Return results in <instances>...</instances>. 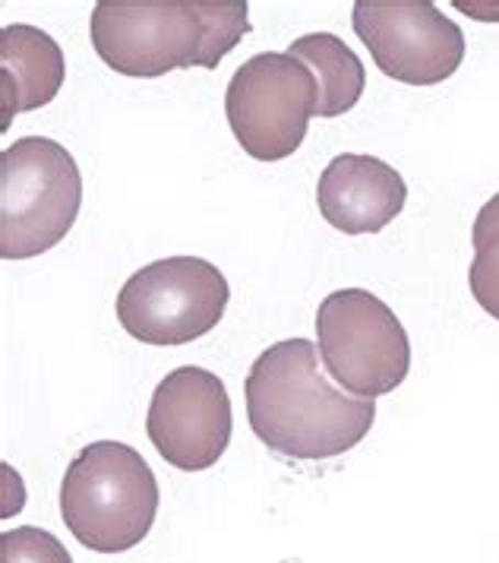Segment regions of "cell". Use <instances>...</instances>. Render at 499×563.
I'll use <instances>...</instances> for the list:
<instances>
[{
	"label": "cell",
	"instance_id": "9",
	"mask_svg": "<svg viewBox=\"0 0 499 563\" xmlns=\"http://www.w3.org/2000/svg\"><path fill=\"white\" fill-rule=\"evenodd\" d=\"M231 428V396L206 367H177L152 393L146 434L158 456L180 472L212 468L225 456Z\"/></svg>",
	"mask_w": 499,
	"mask_h": 563
},
{
	"label": "cell",
	"instance_id": "8",
	"mask_svg": "<svg viewBox=\"0 0 499 563\" xmlns=\"http://www.w3.org/2000/svg\"><path fill=\"white\" fill-rule=\"evenodd\" d=\"M351 26L374 64L404 86H436L462 67L465 35L430 0H357Z\"/></svg>",
	"mask_w": 499,
	"mask_h": 563
},
{
	"label": "cell",
	"instance_id": "6",
	"mask_svg": "<svg viewBox=\"0 0 499 563\" xmlns=\"http://www.w3.org/2000/svg\"><path fill=\"white\" fill-rule=\"evenodd\" d=\"M89 38L101 60L130 79L206 70L209 35L197 0H99Z\"/></svg>",
	"mask_w": 499,
	"mask_h": 563
},
{
	"label": "cell",
	"instance_id": "11",
	"mask_svg": "<svg viewBox=\"0 0 499 563\" xmlns=\"http://www.w3.org/2000/svg\"><path fill=\"white\" fill-rule=\"evenodd\" d=\"M67 79V60L48 32L25 23L0 29V108L3 130L13 114L54 102Z\"/></svg>",
	"mask_w": 499,
	"mask_h": 563
},
{
	"label": "cell",
	"instance_id": "12",
	"mask_svg": "<svg viewBox=\"0 0 499 563\" xmlns=\"http://www.w3.org/2000/svg\"><path fill=\"white\" fill-rule=\"evenodd\" d=\"M288 54L298 57L300 64H307L317 79L313 118H342L361 102L364 86H367V70L361 57L351 52L339 35H329V32L300 35L288 45Z\"/></svg>",
	"mask_w": 499,
	"mask_h": 563
},
{
	"label": "cell",
	"instance_id": "1",
	"mask_svg": "<svg viewBox=\"0 0 499 563\" xmlns=\"http://www.w3.org/2000/svg\"><path fill=\"white\" fill-rule=\"evenodd\" d=\"M310 339H285L253 361L244 384L247 418L263 446L285 460L320 462L342 456L370 434L374 399L332 386Z\"/></svg>",
	"mask_w": 499,
	"mask_h": 563
},
{
	"label": "cell",
	"instance_id": "15",
	"mask_svg": "<svg viewBox=\"0 0 499 563\" xmlns=\"http://www.w3.org/2000/svg\"><path fill=\"white\" fill-rule=\"evenodd\" d=\"M0 563H74V558L45 529L20 526L0 536Z\"/></svg>",
	"mask_w": 499,
	"mask_h": 563
},
{
	"label": "cell",
	"instance_id": "10",
	"mask_svg": "<svg viewBox=\"0 0 499 563\" xmlns=\"http://www.w3.org/2000/svg\"><path fill=\"white\" fill-rule=\"evenodd\" d=\"M408 200V184L374 155H335L317 184L320 216L342 234H376L396 222Z\"/></svg>",
	"mask_w": 499,
	"mask_h": 563
},
{
	"label": "cell",
	"instance_id": "2",
	"mask_svg": "<svg viewBox=\"0 0 499 563\" xmlns=\"http://www.w3.org/2000/svg\"><path fill=\"white\" fill-rule=\"evenodd\" d=\"M60 516L82 548L96 554H124L155 526V472L133 446L96 440L82 446L64 472Z\"/></svg>",
	"mask_w": 499,
	"mask_h": 563
},
{
	"label": "cell",
	"instance_id": "13",
	"mask_svg": "<svg viewBox=\"0 0 499 563\" xmlns=\"http://www.w3.org/2000/svg\"><path fill=\"white\" fill-rule=\"evenodd\" d=\"M472 244H475V260L468 269L472 295L480 310H487L499 323V194L480 206Z\"/></svg>",
	"mask_w": 499,
	"mask_h": 563
},
{
	"label": "cell",
	"instance_id": "14",
	"mask_svg": "<svg viewBox=\"0 0 499 563\" xmlns=\"http://www.w3.org/2000/svg\"><path fill=\"white\" fill-rule=\"evenodd\" d=\"M206 35H209V52H206V70H215L219 60L228 52L237 48V42L250 32L247 0H197Z\"/></svg>",
	"mask_w": 499,
	"mask_h": 563
},
{
	"label": "cell",
	"instance_id": "4",
	"mask_svg": "<svg viewBox=\"0 0 499 563\" xmlns=\"http://www.w3.org/2000/svg\"><path fill=\"white\" fill-rule=\"evenodd\" d=\"M317 339L332 380L357 399L396 393L411 371V342L396 310L364 288H342L323 298Z\"/></svg>",
	"mask_w": 499,
	"mask_h": 563
},
{
	"label": "cell",
	"instance_id": "5",
	"mask_svg": "<svg viewBox=\"0 0 499 563\" xmlns=\"http://www.w3.org/2000/svg\"><path fill=\"white\" fill-rule=\"evenodd\" d=\"M231 285L200 256H168L136 269L118 291V320L136 342L187 345L225 317Z\"/></svg>",
	"mask_w": 499,
	"mask_h": 563
},
{
	"label": "cell",
	"instance_id": "7",
	"mask_svg": "<svg viewBox=\"0 0 499 563\" xmlns=\"http://www.w3.org/2000/svg\"><path fill=\"white\" fill-rule=\"evenodd\" d=\"M313 111L317 79L288 52L253 54L228 82V128L256 162H281L298 153Z\"/></svg>",
	"mask_w": 499,
	"mask_h": 563
},
{
	"label": "cell",
	"instance_id": "3",
	"mask_svg": "<svg viewBox=\"0 0 499 563\" xmlns=\"http://www.w3.org/2000/svg\"><path fill=\"white\" fill-rule=\"evenodd\" d=\"M82 206V175L67 146L23 136L0 155V256L32 260L57 247Z\"/></svg>",
	"mask_w": 499,
	"mask_h": 563
}]
</instances>
